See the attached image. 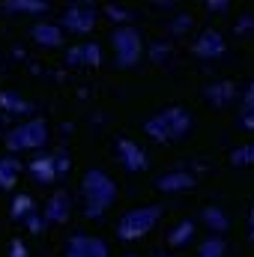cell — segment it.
<instances>
[{
	"instance_id": "cell-1",
	"label": "cell",
	"mask_w": 254,
	"mask_h": 257,
	"mask_svg": "<svg viewBox=\"0 0 254 257\" xmlns=\"http://www.w3.org/2000/svg\"><path fill=\"white\" fill-rule=\"evenodd\" d=\"M84 197H87V218H102L108 206L117 200V186L105 171H87L84 177Z\"/></svg>"
},
{
	"instance_id": "cell-2",
	"label": "cell",
	"mask_w": 254,
	"mask_h": 257,
	"mask_svg": "<svg viewBox=\"0 0 254 257\" xmlns=\"http://www.w3.org/2000/svg\"><path fill=\"white\" fill-rule=\"evenodd\" d=\"M189 128H191V117L183 108H168V111H162V114H156L144 123V132L153 141H180V138L189 135Z\"/></svg>"
},
{
	"instance_id": "cell-3",
	"label": "cell",
	"mask_w": 254,
	"mask_h": 257,
	"mask_svg": "<svg viewBox=\"0 0 254 257\" xmlns=\"http://www.w3.org/2000/svg\"><path fill=\"white\" fill-rule=\"evenodd\" d=\"M162 218V206H138V209H129L126 215L117 221V236L123 242H135L141 236H147L156 221Z\"/></svg>"
},
{
	"instance_id": "cell-4",
	"label": "cell",
	"mask_w": 254,
	"mask_h": 257,
	"mask_svg": "<svg viewBox=\"0 0 254 257\" xmlns=\"http://www.w3.org/2000/svg\"><path fill=\"white\" fill-rule=\"evenodd\" d=\"M48 141V126L42 120H30L24 126L12 128L9 138H6V147L9 150H36Z\"/></svg>"
},
{
	"instance_id": "cell-5",
	"label": "cell",
	"mask_w": 254,
	"mask_h": 257,
	"mask_svg": "<svg viewBox=\"0 0 254 257\" xmlns=\"http://www.w3.org/2000/svg\"><path fill=\"white\" fill-rule=\"evenodd\" d=\"M66 257H108V245L99 236H87V233H75L66 242Z\"/></svg>"
},
{
	"instance_id": "cell-6",
	"label": "cell",
	"mask_w": 254,
	"mask_h": 257,
	"mask_svg": "<svg viewBox=\"0 0 254 257\" xmlns=\"http://www.w3.org/2000/svg\"><path fill=\"white\" fill-rule=\"evenodd\" d=\"M117 153H120L123 168H126V171H132V174H138V171H144V168H147V156H144V150H141L135 141L123 138V141L117 144Z\"/></svg>"
},
{
	"instance_id": "cell-7",
	"label": "cell",
	"mask_w": 254,
	"mask_h": 257,
	"mask_svg": "<svg viewBox=\"0 0 254 257\" xmlns=\"http://www.w3.org/2000/svg\"><path fill=\"white\" fill-rule=\"evenodd\" d=\"M69 194L66 192H54L51 194V200H48V206H45V218H48V224H63L66 218H69Z\"/></svg>"
},
{
	"instance_id": "cell-8",
	"label": "cell",
	"mask_w": 254,
	"mask_h": 257,
	"mask_svg": "<svg viewBox=\"0 0 254 257\" xmlns=\"http://www.w3.org/2000/svg\"><path fill=\"white\" fill-rule=\"evenodd\" d=\"M30 174L36 177V183H42V186H48V183H54L57 180V159H51V156H39L33 165H30Z\"/></svg>"
},
{
	"instance_id": "cell-9",
	"label": "cell",
	"mask_w": 254,
	"mask_h": 257,
	"mask_svg": "<svg viewBox=\"0 0 254 257\" xmlns=\"http://www.w3.org/2000/svg\"><path fill=\"white\" fill-rule=\"evenodd\" d=\"M191 186H194V180H191L189 174H183V171H174V174H165V177L156 180V189H159V192H168V194L186 192Z\"/></svg>"
},
{
	"instance_id": "cell-10",
	"label": "cell",
	"mask_w": 254,
	"mask_h": 257,
	"mask_svg": "<svg viewBox=\"0 0 254 257\" xmlns=\"http://www.w3.org/2000/svg\"><path fill=\"white\" fill-rule=\"evenodd\" d=\"M114 45H117V54H120V66H129L135 57H138V39H135V33H117V39H114Z\"/></svg>"
},
{
	"instance_id": "cell-11",
	"label": "cell",
	"mask_w": 254,
	"mask_h": 257,
	"mask_svg": "<svg viewBox=\"0 0 254 257\" xmlns=\"http://www.w3.org/2000/svg\"><path fill=\"white\" fill-rule=\"evenodd\" d=\"M18 171H21L18 159H12V156L0 159V189H3V192H9V189L18 183Z\"/></svg>"
},
{
	"instance_id": "cell-12",
	"label": "cell",
	"mask_w": 254,
	"mask_h": 257,
	"mask_svg": "<svg viewBox=\"0 0 254 257\" xmlns=\"http://www.w3.org/2000/svg\"><path fill=\"white\" fill-rule=\"evenodd\" d=\"M224 251H227V242L221 239V233H215V236H206L200 242L197 257H224Z\"/></svg>"
},
{
	"instance_id": "cell-13",
	"label": "cell",
	"mask_w": 254,
	"mask_h": 257,
	"mask_svg": "<svg viewBox=\"0 0 254 257\" xmlns=\"http://www.w3.org/2000/svg\"><path fill=\"white\" fill-rule=\"evenodd\" d=\"M203 221H206L209 230H215V233H224V230H227V215H224V209H218V206H206V209H203Z\"/></svg>"
},
{
	"instance_id": "cell-14",
	"label": "cell",
	"mask_w": 254,
	"mask_h": 257,
	"mask_svg": "<svg viewBox=\"0 0 254 257\" xmlns=\"http://www.w3.org/2000/svg\"><path fill=\"white\" fill-rule=\"evenodd\" d=\"M191 236H194V221H180L174 230H171V236H168V242L174 245V248H180V245H186L191 242Z\"/></svg>"
},
{
	"instance_id": "cell-15",
	"label": "cell",
	"mask_w": 254,
	"mask_h": 257,
	"mask_svg": "<svg viewBox=\"0 0 254 257\" xmlns=\"http://www.w3.org/2000/svg\"><path fill=\"white\" fill-rule=\"evenodd\" d=\"M30 212H36V206H33V200L27 197V194H18L15 200H12V218H18V221H24Z\"/></svg>"
},
{
	"instance_id": "cell-16",
	"label": "cell",
	"mask_w": 254,
	"mask_h": 257,
	"mask_svg": "<svg viewBox=\"0 0 254 257\" xmlns=\"http://www.w3.org/2000/svg\"><path fill=\"white\" fill-rule=\"evenodd\" d=\"M0 108L9 111V114H24V111H27L24 99H18L15 93H0Z\"/></svg>"
},
{
	"instance_id": "cell-17",
	"label": "cell",
	"mask_w": 254,
	"mask_h": 257,
	"mask_svg": "<svg viewBox=\"0 0 254 257\" xmlns=\"http://www.w3.org/2000/svg\"><path fill=\"white\" fill-rule=\"evenodd\" d=\"M242 126L245 128H254V84H251V90L245 93V99H242Z\"/></svg>"
},
{
	"instance_id": "cell-18",
	"label": "cell",
	"mask_w": 254,
	"mask_h": 257,
	"mask_svg": "<svg viewBox=\"0 0 254 257\" xmlns=\"http://www.w3.org/2000/svg\"><path fill=\"white\" fill-rule=\"evenodd\" d=\"M230 96H233L230 84H215V87H209V90H206V99H212L215 105H224Z\"/></svg>"
},
{
	"instance_id": "cell-19",
	"label": "cell",
	"mask_w": 254,
	"mask_h": 257,
	"mask_svg": "<svg viewBox=\"0 0 254 257\" xmlns=\"http://www.w3.org/2000/svg\"><path fill=\"white\" fill-rule=\"evenodd\" d=\"M230 162L233 165H254V144H245V147L233 150L230 153Z\"/></svg>"
},
{
	"instance_id": "cell-20",
	"label": "cell",
	"mask_w": 254,
	"mask_h": 257,
	"mask_svg": "<svg viewBox=\"0 0 254 257\" xmlns=\"http://www.w3.org/2000/svg\"><path fill=\"white\" fill-rule=\"evenodd\" d=\"M81 57H87L90 63H99V51H96V45H81V48H75V51L69 54V60H72V63H78Z\"/></svg>"
},
{
	"instance_id": "cell-21",
	"label": "cell",
	"mask_w": 254,
	"mask_h": 257,
	"mask_svg": "<svg viewBox=\"0 0 254 257\" xmlns=\"http://www.w3.org/2000/svg\"><path fill=\"white\" fill-rule=\"evenodd\" d=\"M24 224L30 227V233H42V230H45V224H48V218H42L39 212H30V215L24 218Z\"/></svg>"
},
{
	"instance_id": "cell-22",
	"label": "cell",
	"mask_w": 254,
	"mask_h": 257,
	"mask_svg": "<svg viewBox=\"0 0 254 257\" xmlns=\"http://www.w3.org/2000/svg\"><path fill=\"white\" fill-rule=\"evenodd\" d=\"M36 36H39V42H45V45H57V33L51 30V27H36Z\"/></svg>"
},
{
	"instance_id": "cell-23",
	"label": "cell",
	"mask_w": 254,
	"mask_h": 257,
	"mask_svg": "<svg viewBox=\"0 0 254 257\" xmlns=\"http://www.w3.org/2000/svg\"><path fill=\"white\" fill-rule=\"evenodd\" d=\"M9 257H27V248H24L21 239H12V245H9Z\"/></svg>"
},
{
	"instance_id": "cell-24",
	"label": "cell",
	"mask_w": 254,
	"mask_h": 257,
	"mask_svg": "<svg viewBox=\"0 0 254 257\" xmlns=\"http://www.w3.org/2000/svg\"><path fill=\"white\" fill-rule=\"evenodd\" d=\"M248 224H251V239H254V206H251V215H248Z\"/></svg>"
},
{
	"instance_id": "cell-25",
	"label": "cell",
	"mask_w": 254,
	"mask_h": 257,
	"mask_svg": "<svg viewBox=\"0 0 254 257\" xmlns=\"http://www.w3.org/2000/svg\"><path fill=\"white\" fill-rule=\"evenodd\" d=\"M159 257H171V254H159Z\"/></svg>"
},
{
	"instance_id": "cell-26",
	"label": "cell",
	"mask_w": 254,
	"mask_h": 257,
	"mask_svg": "<svg viewBox=\"0 0 254 257\" xmlns=\"http://www.w3.org/2000/svg\"><path fill=\"white\" fill-rule=\"evenodd\" d=\"M126 257H138V254H126Z\"/></svg>"
}]
</instances>
